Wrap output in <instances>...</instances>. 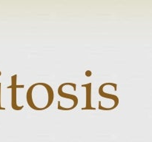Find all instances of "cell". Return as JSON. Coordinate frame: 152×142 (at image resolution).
<instances>
[{
    "mask_svg": "<svg viewBox=\"0 0 152 142\" xmlns=\"http://www.w3.org/2000/svg\"><path fill=\"white\" fill-rule=\"evenodd\" d=\"M58 94H59V96H60V97L65 98V99H71V100L73 101V102H74V104H73V106H72L73 109H74V108L77 106V104H78L79 99L78 98H77V96H75V95L70 94V93L64 92L63 90H62V87H61L60 86H59V88H58Z\"/></svg>",
    "mask_w": 152,
    "mask_h": 142,
    "instance_id": "4",
    "label": "cell"
},
{
    "mask_svg": "<svg viewBox=\"0 0 152 142\" xmlns=\"http://www.w3.org/2000/svg\"><path fill=\"white\" fill-rule=\"evenodd\" d=\"M91 83H87V84H85L82 85V87H85L86 88V106L82 108L83 110H85V109H94V110H95V108L91 106Z\"/></svg>",
    "mask_w": 152,
    "mask_h": 142,
    "instance_id": "3",
    "label": "cell"
},
{
    "mask_svg": "<svg viewBox=\"0 0 152 142\" xmlns=\"http://www.w3.org/2000/svg\"><path fill=\"white\" fill-rule=\"evenodd\" d=\"M1 83H0V109H5V108L1 107Z\"/></svg>",
    "mask_w": 152,
    "mask_h": 142,
    "instance_id": "6",
    "label": "cell"
},
{
    "mask_svg": "<svg viewBox=\"0 0 152 142\" xmlns=\"http://www.w3.org/2000/svg\"><path fill=\"white\" fill-rule=\"evenodd\" d=\"M11 82L12 84L10 86H8L7 88L11 89V106L14 110H21L23 109L24 106H18L16 103V89L18 88H24L25 85H18L16 84L17 82V75H13L11 77Z\"/></svg>",
    "mask_w": 152,
    "mask_h": 142,
    "instance_id": "2",
    "label": "cell"
},
{
    "mask_svg": "<svg viewBox=\"0 0 152 142\" xmlns=\"http://www.w3.org/2000/svg\"><path fill=\"white\" fill-rule=\"evenodd\" d=\"M86 75H87V76H91V75H92V72H91V71H90V70H87L86 72Z\"/></svg>",
    "mask_w": 152,
    "mask_h": 142,
    "instance_id": "7",
    "label": "cell"
},
{
    "mask_svg": "<svg viewBox=\"0 0 152 142\" xmlns=\"http://www.w3.org/2000/svg\"><path fill=\"white\" fill-rule=\"evenodd\" d=\"M54 98L53 88L45 83H36L27 92V102L33 109L45 110L52 104Z\"/></svg>",
    "mask_w": 152,
    "mask_h": 142,
    "instance_id": "1",
    "label": "cell"
},
{
    "mask_svg": "<svg viewBox=\"0 0 152 142\" xmlns=\"http://www.w3.org/2000/svg\"><path fill=\"white\" fill-rule=\"evenodd\" d=\"M99 94L101 97H103V98H105V99H111V100L114 101L115 107H117V106L119 105V98L117 97V96H115V95H113L111 94V93L105 92L103 90V89H102L101 87H99Z\"/></svg>",
    "mask_w": 152,
    "mask_h": 142,
    "instance_id": "5",
    "label": "cell"
}]
</instances>
